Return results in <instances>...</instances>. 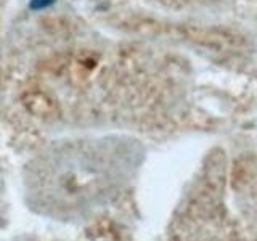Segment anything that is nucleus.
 Wrapping results in <instances>:
<instances>
[{"label":"nucleus","instance_id":"nucleus-1","mask_svg":"<svg viewBox=\"0 0 257 241\" xmlns=\"http://www.w3.org/2000/svg\"><path fill=\"white\" fill-rule=\"evenodd\" d=\"M23 101L32 114L40 117H50L58 109V101L55 95L42 84H31L24 88Z\"/></svg>","mask_w":257,"mask_h":241}]
</instances>
